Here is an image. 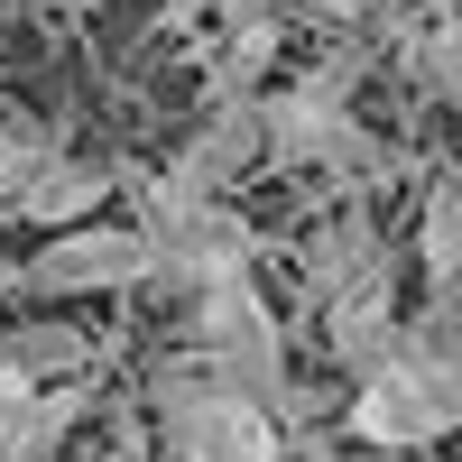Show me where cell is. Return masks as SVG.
Returning a JSON list of instances; mask_svg holds the SVG:
<instances>
[{
	"label": "cell",
	"mask_w": 462,
	"mask_h": 462,
	"mask_svg": "<svg viewBox=\"0 0 462 462\" xmlns=\"http://www.w3.org/2000/svg\"><path fill=\"white\" fill-rule=\"evenodd\" d=\"M352 84H361V47H342L324 65H305L287 93H259V148L268 167H324V176H389V148L352 121Z\"/></svg>",
	"instance_id": "obj_1"
},
{
	"label": "cell",
	"mask_w": 462,
	"mask_h": 462,
	"mask_svg": "<svg viewBox=\"0 0 462 462\" xmlns=\"http://www.w3.org/2000/svg\"><path fill=\"white\" fill-rule=\"evenodd\" d=\"M148 407H158L176 462H287L278 407L250 398L241 379L204 370V361H167L158 379H148Z\"/></svg>",
	"instance_id": "obj_2"
},
{
	"label": "cell",
	"mask_w": 462,
	"mask_h": 462,
	"mask_svg": "<svg viewBox=\"0 0 462 462\" xmlns=\"http://www.w3.org/2000/svg\"><path fill=\"white\" fill-rule=\"evenodd\" d=\"M453 426H462V361L407 342V324H398V352L370 379H352V435L370 453H426Z\"/></svg>",
	"instance_id": "obj_3"
},
{
	"label": "cell",
	"mask_w": 462,
	"mask_h": 462,
	"mask_svg": "<svg viewBox=\"0 0 462 462\" xmlns=\"http://www.w3.org/2000/svg\"><path fill=\"white\" fill-rule=\"evenodd\" d=\"M195 361L241 379V389L268 398L278 416H296V398H287V324H278V305L250 287V268L195 287Z\"/></svg>",
	"instance_id": "obj_4"
},
{
	"label": "cell",
	"mask_w": 462,
	"mask_h": 462,
	"mask_svg": "<svg viewBox=\"0 0 462 462\" xmlns=\"http://www.w3.org/2000/svg\"><path fill=\"white\" fill-rule=\"evenodd\" d=\"M158 278V250H148L139 222H56L19 268H10V296H111V287H148Z\"/></svg>",
	"instance_id": "obj_5"
},
{
	"label": "cell",
	"mask_w": 462,
	"mask_h": 462,
	"mask_svg": "<svg viewBox=\"0 0 462 462\" xmlns=\"http://www.w3.org/2000/svg\"><path fill=\"white\" fill-rule=\"evenodd\" d=\"M250 167H268V148H259V93L213 102V111H204V130L167 158V176H176V185H195V195H231Z\"/></svg>",
	"instance_id": "obj_6"
},
{
	"label": "cell",
	"mask_w": 462,
	"mask_h": 462,
	"mask_svg": "<svg viewBox=\"0 0 462 462\" xmlns=\"http://www.w3.org/2000/svg\"><path fill=\"white\" fill-rule=\"evenodd\" d=\"M361 287H389V241L370 231L361 204H342L315 241H305V296L333 305V296H361Z\"/></svg>",
	"instance_id": "obj_7"
},
{
	"label": "cell",
	"mask_w": 462,
	"mask_h": 462,
	"mask_svg": "<svg viewBox=\"0 0 462 462\" xmlns=\"http://www.w3.org/2000/svg\"><path fill=\"white\" fill-rule=\"evenodd\" d=\"M398 324H407V315H398L389 287H361V296H333V305H324V342H333V361L352 370V379H370L379 361L398 352Z\"/></svg>",
	"instance_id": "obj_8"
},
{
	"label": "cell",
	"mask_w": 462,
	"mask_h": 462,
	"mask_svg": "<svg viewBox=\"0 0 462 462\" xmlns=\"http://www.w3.org/2000/svg\"><path fill=\"white\" fill-rule=\"evenodd\" d=\"M102 195H111V167H93V158H56L37 167L19 195H10V213L19 222H37V231H56V222H84V213H102Z\"/></svg>",
	"instance_id": "obj_9"
},
{
	"label": "cell",
	"mask_w": 462,
	"mask_h": 462,
	"mask_svg": "<svg viewBox=\"0 0 462 462\" xmlns=\"http://www.w3.org/2000/svg\"><path fill=\"white\" fill-rule=\"evenodd\" d=\"M0 370L28 379V389H47V379H84L93 370V333L84 324H56V315L10 324V333H0Z\"/></svg>",
	"instance_id": "obj_10"
},
{
	"label": "cell",
	"mask_w": 462,
	"mask_h": 462,
	"mask_svg": "<svg viewBox=\"0 0 462 462\" xmlns=\"http://www.w3.org/2000/svg\"><path fill=\"white\" fill-rule=\"evenodd\" d=\"M416 259H426V296L462 287V185L435 176L426 185V213H416Z\"/></svg>",
	"instance_id": "obj_11"
},
{
	"label": "cell",
	"mask_w": 462,
	"mask_h": 462,
	"mask_svg": "<svg viewBox=\"0 0 462 462\" xmlns=\"http://www.w3.org/2000/svg\"><path fill=\"white\" fill-rule=\"evenodd\" d=\"M268 65H278V19H231V37L213 47V65H204V84H213V102H241V93H259L268 84Z\"/></svg>",
	"instance_id": "obj_12"
},
{
	"label": "cell",
	"mask_w": 462,
	"mask_h": 462,
	"mask_svg": "<svg viewBox=\"0 0 462 462\" xmlns=\"http://www.w3.org/2000/svg\"><path fill=\"white\" fill-rule=\"evenodd\" d=\"M93 416V379H47V389L28 398V426H19V462H47L74 426Z\"/></svg>",
	"instance_id": "obj_13"
},
{
	"label": "cell",
	"mask_w": 462,
	"mask_h": 462,
	"mask_svg": "<svg viewBox=\"0 0 462 462\" xmlns=\"http://www.w3.org/2000/svg\"><path fill=\"white\" fill-rule=\"evenodd\" d=\"M407 65H416V84H426V93L444 102V93H453V74H462V28H453V19L435 10L426 28H416V47H407Z\"/></svg>",
	"instance_id": "obj_14"
},
{
	"label": "cell",
	"mask_w": 462,
	"mask_h": 462,
	"mask_svg": "<svg viewBox=\"0 0 462 462\" xmlns=\"http://www.w3.org/2000/svg\"><path fill=\"white\" fill-rule=\"evenodd\" d=\"M47 158H56V139H47V130H0V204H10Z\"/></svg>",
	"instance_id": "obj_15"
},
{
	"label": "cell",
	"mask_w": 462,
	"mask_h": 462,
	"mask_svg": "<svg viewBox=\"0 0 462 462\" xmlns=\"http://www.w3.org/2000/svg\"><path fill=\"white\" fill-rule=\"evenodd\" d=\"M28 379H10V370H0V462H19V426H28Z\"/></svg>",
	"instance_id": "obj_16"
},
{
	"label": "cell",
	"mask_w": 462,
	"mask_h": 462,
	"mask_svg": "<svg viewBox=\"0 0 462 462\" xmlns=\"http://www.w3.org/2000/svg\"><path fill=\"white\" fill-rule=\"evenodd\" d=\"M305 10L333 19V28H352V19H370V10H379V0H305Z\"/></svg>",
	"instance_id": "obj_17"
},
{
	"label": "cell",
	"mask_w": 462,
	"mask_h": 462,
	"mask_svg": "<svg viewBox=\"0 0 462 462\" xmlns=\"http://www.w3.org/2000/svg\"><path fill=\"white\" fill-rule=\"evenodd\" d=\"M213 10H222V19H259L268 0H213Z\"/></svg>",
	"instance_id": "obj_18"
}]
</instances>
